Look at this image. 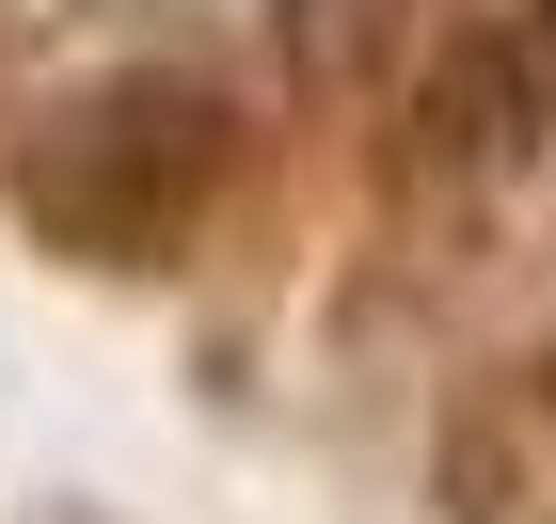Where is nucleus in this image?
I'll list each match as a JSON object with an SVG mask.
<instances>
[{
	"mask_svg": "<svg viewBox=\"0 0 556 524\" xmlns=\"http://www.w3.org/2000/svg\"><path fill=\"white\" fill-rule=\"evenodd\" d=\"M223 175V95L207 80H96L80 112H48L33 159H16V207L48 222V239H80V255H160L175 222L207 207Z\"/></svg>",
	"mask_w": 556,
	"mask_h": 524,
	"instance_id": "nucleus-1",
	"label": "nucleus"
},
{
	"mask_svg": "<svg viewBox=\"0 0 556 524\" xmlns=\"http://www.w3.org/2000/svg\"><path fill=\"white\" fill-rule=\"evenodd\" d=\"M541 128H556V0L477 16V33L429 64V95H414V159L429 175H509Z\"/></svg>",
	"mask_w": 556,
	"mask_h": 524,
	"instance_id": "nucleus-2",
	"label": "nucleus"
},
{
	"mask_svg": "<svg viewBox=\"0 0 556 524\" xmlns=\"http://www.w3.org/2000/svg\"><path fill=\"white\" fill-rule=\"evenodd\" d=\"M445 509L462 524H556V366H525L509 397H477L445 445Z\"/></svg>",
	"mask_w": 556,
	"mask_h": 524,
	"instance_id": "nucleus-3",
	"label": "nucleus"
},
{
	"mask_svg": "<svg viewBox=\"0 0 556 524\" xmlns=\"http://www.w3.org/2000/svg\"><path fill=\"white\" fill-rule=\"evenodd\" d=\"M302 64H366V33H382V0H287Z\"/></svg>",
	"mask_w": 556,
	"mask_h": 524,
	"instance_id": "nucleus-4",
	"label": "nucleus"
}]
</instances>
